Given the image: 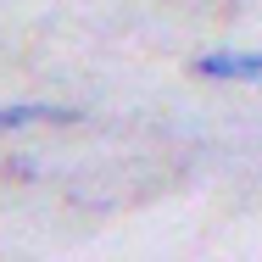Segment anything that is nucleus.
Here are the masks:
<instances>
[{"label": "nucleus", "mask_w": 262, "mask_h": 262, "mask_svg": "<svg viewBox=\"0 0 262 262\" xmlns=\"http://www.w3.org/2000/svg\"><path fill=\"white\" fill-rule=\"evenodd\" d=\"M195 78H262V51H207L190 61Z\"/></svg>", "instance_id": "f257e3e1"}, {"label": "nucleus", "mask_w": 262, "mask_h": 262, "mask_svg": "<svg viewBox=\"0 0 262 262\" xmlns=\"http://www.w3.org/2000/svg\"><path fill=\"white\" fill-rule=\"evenodd\" d=\"M73 106H45V101H17L0 106V128H23V123H73Z\"/></svg>", "instance_id": "f03ea898"}]
</instances>
